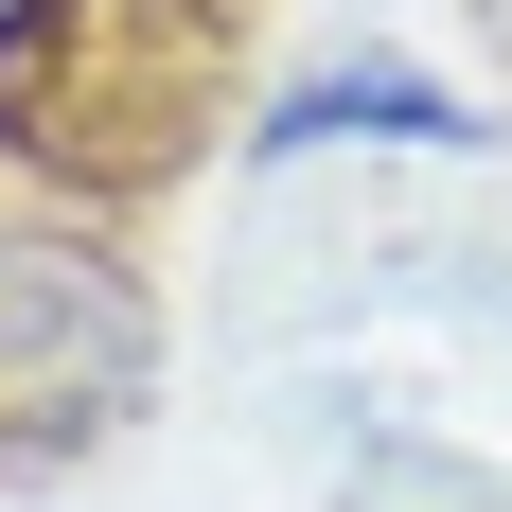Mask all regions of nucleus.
<instances>
[{"mask_svg": "<svg viewBox=\"0 0 512 512\" xmlns=\"http://www.w3.org/2000/svg\"><path fill=\"white\" fill-rule=\"evenodd\" d=\"M336 142L460 159V142H477V106L442 89V71H407V53H336V71H301V89L265 106V159H336Z\"/></svg>", "mask_w": 512, "mask_h": 512, "instance_id": "7ed1b4c3", "label": "nucleus"}, {"mask_svg": "<svg viewBox=\"0 0 512 512\" xmlns=\"http://www.w3.org/2000/svg\"><path fill=\"white\" fill-rule=\"evenodd\" d=\"M336 512H512V495H495V460H442V442H389V460H371V477H354Z\"/></svg>", "mask_w": 512, "mask_h": 512, "instance_id": "20e7f679", "label": "nucleus"}, {"mask_svg": "<svg viewBox=\"0 0 512 512\" xmlns=\"http://www.w3.org/2000/svg\"><path fill=\"white\" fill-rule=\"evenodd\" d=\"M159 407V283L71 212H0V460H106Z\"/></svg>", "mask_w": 512, "mask_h": 512, "instance_id": "f03ea898", "label": "nucleus"}, {"mask_svg": "<svg viewBox=\"0 0 512 512\" xmlns=\"http://www.w3.org/2000/svg\"><path fill=\"white\" fill-rule=\"evenodd\" d=\"M230 124V0H0V177L71 212L177 195Z\"/></svg>", "mask_w": 512, "mask_h": 512, "instance_id": "f257e3e1", "label": "nucleus"}]
</instances>
